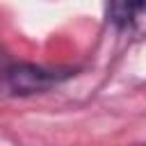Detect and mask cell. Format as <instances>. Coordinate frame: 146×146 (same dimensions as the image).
I'll list each match as a JSON object with an SVG mask.
<instances>
[{
  "label": "cell",
  "mask_w": 146,
  "mask_h": 146,
  "mask_svg": "<svg viewBox=\"0 0 146 146\" xmlns=\"http://www.w3.org/2000/svg\"><path fill=\"white\" fill-rule=\"evenodd\" d=\"M107 21L123 36H146V0H110Z\"/></svg>",
  "instance_id": "obj_2"
},
{
  "label": "cell",
  "mask_w": 146,
  "mask_h": 146,
  "mask_svg": "<svg viewBox=\"0 0 146 146\" xmlns=\"http://www.w3.org/2000/svg\"><path fill=\"white\" fill-rule=\"evenodd\" d=\"M71 78L66 68H43L34 64H11L0 75V91L7 96H34L43 94Z\"/></svg>",
  "instance_id": "obj_1"
}]
</instances>
